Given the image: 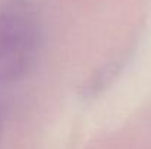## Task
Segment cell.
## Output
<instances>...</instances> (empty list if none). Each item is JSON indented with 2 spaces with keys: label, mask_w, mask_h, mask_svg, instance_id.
<instances>
[{
  "label": "cell",
  "mask_w": 151,
  "mask_h": 149,
  "mask_svg": "<svg viewBox=\"0 0 151 149\" xmlns=\"http://www.w3.org/2000/svg\"><path fill=\"white\" fill-rule=\"evenodd\" d=\"M38 25L31 7L13 0L0 7V82L22 78L38 47Z\"/></svg>",
  "instance_id": "cell-1"
},
{
  "label": "cell",
  "mask_w": 151,
  "mask_h": 149,
  "mask_svg": "<svg viewBox=\"0 0 151 149\" xmlns=\"http://www.w3.org/2000/svg\"><path fill=\"white\" fill-rule=\"evenodd\" d=\"M3 123H4V111H3V105L0 102V138L3 133Z\"/></svg>",
  "instance_id": "cell-2"
}]
</instances>
